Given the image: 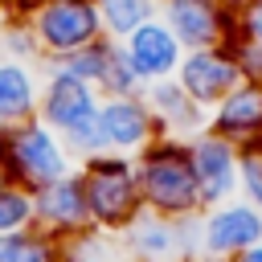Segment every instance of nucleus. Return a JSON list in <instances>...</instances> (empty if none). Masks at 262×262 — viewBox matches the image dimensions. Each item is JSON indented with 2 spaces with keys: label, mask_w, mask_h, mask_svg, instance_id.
<instances>
[{
  "label": "nucleus",
  "mask_w": 262,
  "mask_h": 262,
  "mask_svg": "<svg viewBox=\"0 0 262 262\" xmlns=\"http://www.w3.org/2000/svg\"><path fill=\"white\" fill-rule=\"evenodd\" d=\"M135 176H139V196L147 213L188 221L205 209L196 192L192 160H188V139L160 135L143 156H135Z\"/></svg>",
  "instance_id": "1"
},
{
  "label": "nucleus",
  "mask_w": 262,
  "mask_h": 262,
  "mask_svg": "<svg viewBox=\"0 0 262 262\" xmlns=\"http://www.w3.org/2000/svg\"><path fill=\"white\" fill-rule=\"evenodd\" d=\"M98 102H102V94L90 82H82V78H74L66 70L45 66V74H41V98H37V119L49 123L66 139V147L74 151V160H86V156L102 151V139H98Z\"/></svg>",
  "instance_id": "2"
},
{
  "label": "nucleus",
  "mask_w": 262,
  "mask_h": 262,
  "mask_svg": "<svg viewBox=\"0 0 262 262\" xmlns=\"http://www.w3.org/2000/svg\"><path fill=\"white\" fill-rule=\"evenodd\" d=\"M78 180L86 192V209H90V225L98 233H123L139 213H143V196H139V176H135V160L131 156H115V151H98L78 160Z\"/></svg>",
  "instance_id": "3"
},
{
  "label": "nucleus",
  "mask_w": 262,
  "mask_h": 262,
  "mask_svg": "<svg viewBox=\"0 0 262 262\" xmlns=\"http://www.w3.org/2000/svg\"><path fill=\"white\" fill-rule=\"evenodd\" d=\"M4 164H8L12 184H20L29 192L78 172V160L66 147V139L41 119H29V123L4 131Z\"/></svg>",
  "instance_id": "4"
},
{
  "label": "nucleus",
  "mask_w": 262,
  "mask_h": 262,
  "mask_svg": "<svg viewBox=\"0 0 262 262\" xmlns=\"http://www.w3.org/2000/svg\"><path fill=\"white\" fill-rule=\"evenodd\" d=\"M25 25L41 49V61H61V57L94 45L98 37H106L90 0H37L25 16Z\"/></svg>",
  "instance_id": "5"
},
{
  "label": "nucleus",
  "mask_w": 262,
  "mask_h": 262,
  "mask_svg": "<svg viewBox=\"0 0 262 262\" xmlns=\"http://www.w3.org/2000/svg\"><path fill=\"white\" fill-rule=\"evenodd\" d=\"M123 254L127 262H192L201 258V246H196V217L188 221H172V217H160V213H139L123 233Z\"/></svg>",
  "instance_id": "6"
},
{
  "label": "nucleus",
  "mask_w": 262,
  "mask_h": 262,
  "mask_svg": "<svg viewBox=\"0 0 262 262\" xmlns=\"http://www.w3.org/2000/svg\"><path fill=\"white\" fill-rule=\"evenodd\" d=\"M258 242H262V209H254L242 196L221 201V205L196 213L201 258H225V262H233L242 250H250Z\"/></svg>",
  "instance_id": "7"
},
{
  "label": "nucleus",
  "mask_w": 262,
  "mask_h": 262,
  "mask_svg": "<svg viewBox=\"0 0 262 262\" xmlns=\"http://www.w3.org/2000/svg\"><path fill=\"white\" fill-rule=\"evenodd\" d=\"M160 123L147 106L143 94H123V98H102L98 102V139L102 151L115 156H143L156 139H160Z\"/></svg>",
  "instance_id": "8"
},
{
  "label": "nucleus",
  "mask_w": 262,
  "mask_h": 262,
  "mask_svg": "<svg viewBox=\"0 0 262 262\" xmlns=\"http://www.w3.org/2000/svg\"><path fill=\"white\" fill-rule=\"evenodd\" d=\"M242 78H246V74H242V61H237V49H233V45L184 49V61H180V70H176L180 90H184L196 106H205V111H213Z\"/></svg>",
  "instance_id": "9"
},
{
  "label": "nucleus",
  "mask_w": 262,
  "mask_h": 262,
  "mask_svg": "<svg viewBox=\"0 0 262 262\" xmlns=\"http://www.w3.org/2000/svg\"><path fill=\"white\" fill-rule=\"evenodd\" d=\"M188 160H192V176H196V192H201L205 209L237 196V168H242L237 143H229L213 131H196L188 139Z\"/></svg>",
  "instance_id": "10"
},
{
  "label": "nucleus",
  "mask_w": 262,
  "mask_h": 262,
  "mask_svg": "<svg viewBox=\"0 0 262 262\" xmlns=\"http://www.w3.org/2000/svg\"><path fill=\"white\" fill-rule=\"evenodd\" d=\"M184 49L233 45V12L221 0H160L156 12Z\"/></svg>",
  "instance_id": "11"
},
{
  "label": "nucleus",
  "mask_w": 262,
  "mask_h": 262,
  "mask_svg": "<svg viewBox=\"0 0 262 262\" xmlns=\"http://www.w3.org/2000/svg\"><path fill=\"white\" fill-rule=\"evenodd\" d=\"M33 225L45 229V233H53L66 246L74 237H82V233L94 229L78 172H70V176H61V180H53V184H45V188L33 192Z\"/></svg>",
  "instance_id": "12"
},
{
  "label": "nucleus",
  "mask_w": 262,
  "mask_h": 262,
  "mask_svg": "<svg viewBox=\"0 0 262 262\" xmlns=\"http://www.w3.org/2000/svg\"><path fill=\"white\" fill-rule=\"evenodd\" d=\"M119 45H123V53H127V61H131V70H135V78H139L143 86L172 82L176 70H180V61H184V45L176 41V33H172L160 16H151L147 25H139V29H135L131 37H123Z\"/></svg>",
  "instance_id": "13"
},
{
  "label": "nucleus",
  "mask_w": 262,
  "mask_h": 262,
  "mask_svg": "<svg viewBox=\"0 0 262 262\" xmlns=\"http://www.w3.org/2000/svg\"><path fill=\"white\" fill-rule=\"evenodd\" d=\"M213 135L237 143V147H250V143H262V82H250L242 78L213 111H209V127Z\"/></svg>",
  "instance_id": "14"
},
{
  "label": "nucleus",
  "mask_w": 262,
  "mask_h": 262,
  "mask_svg": "<svg viewBox=\"0 0 262 262\" xmlns=\"http://www.w3.org/2000/svg\"><path fill=\"white\" fill-rule=\"evenodd\" d=\"M143 98H147V106H151V115H156V123H160V131H164V135L192 139L196 131H205V127H209V111H205V106H196V102L180 90V82H176V78H172V82L143 86Z\"/></svg>",
  "instance_id": "15"
},
{
  "label": "nucleus",
  "mask_w": 262,
  "mask_h": 262,
  "mask_svg": "<svg viewBox=\"0 0 262 262\" xmlns=\"http://www.w3.org/2000/svg\"><path fill=\"white\" fill-rule=\"evenodd\" d=\"M37 98H41V74L25 61L0 57V131L37 119Z\"/></svg>",
  "instance_id": "16"
},
{
  "label": "nucleus",
  "mask_w": 262,
  "mask_h": 262,
  "mask_svg": "<svg viewBox=\"0 0 262 262\" xmlns=\"http://www.w3.org/2000/svg\"><path fill=\"white\" fill-rule=\"evenodd\" d=\"M0 262H66V242H57L37 225L0 233Z\"/></svg>",
  "instance_id": "17"
},
{
  "label": "nucleus",
  "mask_w": 262,
  "mask_h": 262,
  "mask_svg": "<svg viewBox=\"0 0 262 262\" xmlns=\"http://www.w3.org/2000/svg\"><path fill=\"white\" fill-rule=\"evenodd\" d=\"M94 12H98V25L111 41H123L131 37L139 25H147L156 12H160V0H90Z\"/></svg>",
  "instance_id": "18"
},
{
  "label": "nucleus",
  "mask_w": 262,
  "mask_h": 262,
  "mask_svg": "<svg viewBox=\"0 0 262 262\" xmlns=\"http://www.w3.org/2000/svg\"><path fill=\"white\" fill-rule=\"evenodd\" d=\"M115 57H119V41H111V37H98L94 45H86V49H78V53L61 57V61H45V66H53V70H66V74H74V78H82V82H90V86L98 90Z\"/></svg>",
  "instance_id": "19"
},
{
  "label": "nucleus",
  "mask_w": 262,
  "mask_h": 262,
  "mask_svg": "<svg viewBox=\"0 0 262 262\" xmlns=\"http://www.w3.org/2000/svg\"><path fill=\"white\" fill-rule=\"evenodd\" d=\"M33 225V192L20 184H0V233H16Z\"/></svg>",
  "instance_id": "20"
},
{
  "label": "nucleus",
  "mask_w": 262,
  "mask_h": 262,
  "mask_svg": "<svg viewBox=\"0 0 262 262\" xmlns=\"http://www.w3.org/2000/svg\"><path fill=\"white\" fill-rule=\"evenodd\" d=\"M0 57H12V61H41V49L29 33L25 20H4L0 25Z\"/></svg>",
  "instance_id": "21"
},
{
  "label": "nucleus",
  "mask_w": 262,
  "mask_h": 262,
  "mask_svg": "<svg viewBox=\"0 0 262 262\" xmlns=\"http://www.w3.org/2000/svg\"><path fill=\"white\" fill-rule=\"evenodd\" d=\"M237 196L262 209V143L242 147V168H237Z\"/></svg>",
  "instance_id": "22"
},
{
  "label": "nucleus",
  "mask_w": 262,
  "mask_h": 262,
  "mask_svg": "<svg viewBox=\"0 0 262 262\" xmlns=\"http://www.w3.org/2000/svg\"><path fill=\"white\" fill-rule=\"evenodd\" d=\"M233 41L262 45V0H246L233 12Z\"/></svg>",
  "instance_id": "23"
},
{
  "label": "nucleus",
  "mask_w": 262,
  "mask_h": 262,
  "mask_svg": "<svg viewBox=\"0 0 262 262\" xmlns=\"http://www.w3.org/2000/svg\"><path fill=\"white\" fill-rule=\"evenodd\" d=\"M237 49V61H242V74L250 82H262V45H246V41H233Z\"/></svg>",
  "instance_id": "24"
},
{
  "label": "nucleus",
  "mask_w": 262,
  "mask_h": 262,
  "mask_svg": "<svg viewBox=\"0 0 262 262\" xmlns=\"http://www.w3.org/2000/svg\"><path fill=\"white\" fill-rule=\"evenodd\" d=\"M233 262H262V242H258V246H250V250H242Z\"/></svg>",
  "instance_id": "25"
},
{
  "label": "nucleus",
  "mask_w": 262,
  "mask_h": 262,
  "mask_svg": "<svg viewBox=\"0 0 262 262\" xmlns=\"http://www.w3.org/2000/svg\"><path fill=\"white\" fill-rule=\"evenodd\" d=\"M12 176H8V164H4V131H0V184H8Z\"/></svg>",
  "instance_id": "26"
},
{
  "label": "nucleus",
  "mask_w": 262,
  "mask_h": 262,
  "mask_svg": "<svg viewBox=\"0 0 262 262\" xmlns=\"http://www.w3.org/2000/svg\"><path fill=\"white\" fill-rule=\"evenodd\" d=\"M66 262H102V258H90V254H78V250H66Z\"/></svg>",
  "instance_id": "27"
},
{
  "label": "nucleus",
  "mask_w": 262,
  "mask_h": 262,
  "mask_svg": "<svg viewBox=\"0 0 262 262\" xmlns=\"http://www.w3.org/2000/svg\"><path fill=\"white\" fill-rule=\"evenodd\" d=\"M192 262H225V258H192Z\"/></svg>",
  "instance_id": "28"
}]
</instances>
